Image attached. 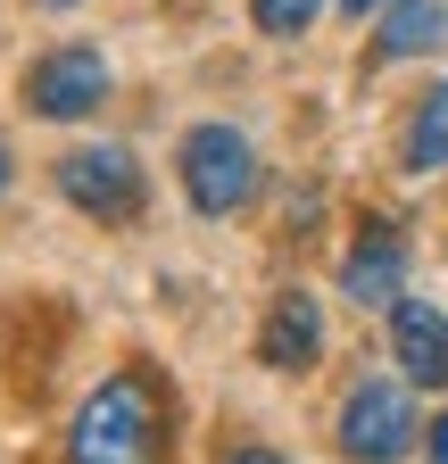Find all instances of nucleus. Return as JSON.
<instances>
[{
    "mask_svg": "<svg viewBox=\"0 0 448 464\" xmlns=\"http://www.w3.org/2000/svg\"><path fill=\"white\" fill-rule=\"evenodd\" d=\"M158 390L150 373H117L75 406L67 431V464H158Z\"/></svg>",
    "mask_w": 448,
    "mask_h": 464,
    "instance_id": "nucleus-1",
    "label": "nucleus"
},
{
    "mask_svg": "<svg viewBox=\"0 0 448 464\" xmlns=\"http://www.w3.org/2000/svg\"><path fill=\"white\" fill-rule=\"evenodd\" d=\"M183 191H191L200 216L249 208V191H258V150H249V133H233V125H191L183 133Z\"/></svg>",
    "mask_w": 448,
    "mask_h": 464,
    "instance_id": "nucleus-2",
    "label": "nucleus"
},
{
    "mask_svg": "<svg viewBox=\"0 0 448 464\" xmlns=\"http://www.w3.org/2000/svg\"><path fill=\"white\" fill-rule=\"evenodd\" d=\"M59 191H67L83 216H100V224H133L141 199H150L133 150H117V141H100V150H67V158H59Z\"/></svg>",
    "mask_w": 448,
    "mask_h": 464,
    "instance_id": "nucleus-3",
    "label": "nucleus"
},
{
    "mask_svg": "<svg viewBox=\"0 0 448 464\" xmlns=\"http://www.w3.org/2000/svg\"><path fill=\"white\" fill-rule=\"evenodd\" d=\"M415 448V406H407V390L399 382H357L349 390V406H341V456L349 464H399Z\"/></svg>",
    "mask_w": 448,
    "mask_h": 464,
    "instance_id": "nucleus-4",
    "label": "nucleus"
},
{
    "mask_svg": "<svg viewBox=\"0 0 448 464\" xmlns=\"http://www.w3.org/2000/svg\"><path fill=\"white\" fill-rule=\"evenodd\" d=\"M100 100H108V58H100V50H83V42L34 58V75H25V108H34V116H59V125L92 116Z\"/></svg>",
    "mask_w": 448,
    "mask_h": 464,
    "instance_id": "nucleus-5",
    "label": "nucleus"
},
{
    "mask_svg": "<svg viewBox=\"0 0 448 464\" xmlns=\"http://www.w3.org/2000/svg\"><path fill=\"white\" fill-rule=\"evenodd\" d=\"M390 340H399V373L415 390H448V315L432 299H399L390 307Z\"/></svg>",
    "mask_w": 448,
    "mask_h": 464,
    "instance_id": "nucleus-6",
    "label": "nucleus"
},
{
    "mask_svg": "<svg viewBox=\"0 0 448 464\" xmlns=\"http://www.w3.org/2000/svg\"><path fill=\"white\" fill-rule=\"evenodd\" d=\"M258 357H266L274 373H307V365L324 357V315H316V299H307V290H283V299L266 307Z\"/></svg>",
    "mask_w": 448,
    "mask_h": 464,
    "instance_id": "nucleus-7",
    "label": "nucleus"
},
{
    "mask_svg": "<svg viewBox=\"0 0 448 464\" xmlns=\"http://www.w3.org/2000/svg\"><path fill=\"white\" fill-rule=\"evenodd\" d=\"M341 290L357 307H399V290H407V241L390 224H374L365 241H357V257H349V274H341Z\"/></svg>",
    "mask_w": 448,
    "mask_h": 464,
    "instance_id": "nucleus-8",
    "label": "nucleus"
},
{
    "mask_svg": "<svg viewBox=\"0 0 448 464\" xmlns=\"http://www.w3.org/2000/svg\"><path fill=\"white\" fill-rule=\"evenodd\" d=\"M440 34H448V0H399V9H382L374 50L382 58H424V50H440Z\"/></svg>",
    "mask_w": 448,
    "mask_h": 464,
    "instance_id": "nucleus-9",
    "label": "nucleus"
},
{
    "mask_svg": "<svg viewBox=\"0 0 448 464\" xmlns=\"http://www.w3.org/2000/svg\"><path fill=\"white\" fill-rule=\"evenodd\" d=\"M440 166H448V83L415 100V125H407V174H440Z\"/></svg>",
    "mask_w": 448,
    "mask_h": 464,
    "instance_id": "nucleus-10",
    "label": "nucleus"
},
{
    "mask_svg": "<svg viewBox=\"0 0 448 464\" xmlns=\"http://www.w3.org/2000/svg\"><path fill=\"white\" fill-rule=\"evenodd\" d=\"M316 9H324V0H249V17H258L266 34H307Z\"/></svg>",
    "mask_w": 448,
    "mask_h": 464,
    "instance_id": "nucleus-11",
    "label": "nucleus"
},
{
    "mask_svg": "<svg viewBox=\"0 0 448 464\" xmlns=\"http://www.w3.org/2000/svg\"><path fill=\"white\" fill-rule=\"evenodd\" d=\"M424 448H432V464H448V415H440V423H424Z\"/></svg>",
    "mask_w": 448,
    "mask_h": 464,
    "instance_id": "nucleus-12",
    "label": "nucleus"
},
{
    "mask_svg": "<svg viewBox=\"0 0 448 464\" xmlns=\"http://www.w3.org/2000/svg\"><path fill=\"white\" fill-rule=\"evenodd\" d=\"M233 464H283V456H274V448H241Z\"/></svg>",
    "mask_w": 448,
    "mask_h": 464,
    "instance_id": "nucleus-13",
    "label": "nucleus"
},
{
    "mask_svg": "<svg viewBox=\"0 0 448 464\" xmlns=\"http://www.w3.org/2000/svg\"><path fill=\"white\" fill-rule=\"evenodd\" d=\"M341 9H357V17H374V9H382V0H341Z\"/></svg>",
    "mask_w": 448,
    "mask_h": 464,
    "instance_id": "nucleus-14",
    "label": "nucleus"
},
{
    "mask_svg": "<svg viewBox=\"0 0 448 464\" xmlns=\"http://www.w3.org/2000/svg\"><path fill=\"white\" fill-rule=\"evenodd\" d=\"M0 191H9V150H0Z\"/></svg>",
    "mask_w": 448,
    "mask_h": 464,
    "instance_id": "nucleus-15",
    "label": "nucleus"
},
{
    "mask_svg": "<svg viewBox=\"0 0 448 464\" xmlns=\"http://www.w3.org/2000/svg\"><path fill=\"white\" fill-rule=\"evenodd\" d=\"M59 9H67V0H59Z\"/></svg>",
    "mask_w": 448,
    "mask_h": 464,
    "instance_id": "nucleus-16",
    "label": "nucleus"
}]
</instances>
